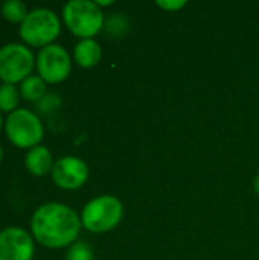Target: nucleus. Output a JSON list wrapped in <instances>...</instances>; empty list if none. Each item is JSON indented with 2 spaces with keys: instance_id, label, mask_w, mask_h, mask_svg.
Listing matches in <instances>:
<instances>
[{
  "instance_id": "nucleus-1",
  "label": "nucleus",
  "mask_w": 259,
  "mask_h": 260,
  "mask_svg": "<svg viewBox=\"0 0 259 260\" xmlns=\"http://www.w3.org/2000/svg\"><path fill=\"white\" fill-rule=\"evenodd\" d=\"M82 222L78 213L63 203L40 206L31 219L32 238L46 248H64L76 242Z\"/></svg>"
},
{
  "instance_id": "nucleus-2",
  "label": "nucleus",
  "mask_w": 259,
  "mask_h": 260,
  "mask_svg": "<svg viewBox=\"0 0 259 260\" xmlns=\"http://www.w3.org/2000/svg\"><path fill=\"white\" fill-rule=\"evenodd\" d=\"M61 32L58 15L49 8H34L20 24L18 34L26 46L46 47L53 44Z\"/></svg>"
},
{
  "instance_id": "nucleus-3",
  "label": "nucleus",
  "mask_w": 259,
  "mask_h": 260,
  "mask_svg": "<svg viewBox=\"0 0 259 260\" xmlns=\"http://www.w3.org/2000/svg\"><path fill=\"white\" fill-rule=\"evenodd\" d=\"M63 20L67 29L81 40L95 37L104 23L102 9L90 0H70L63 8Z\"/></svg>"
},
{
  "instance_id": "nucleus-4",
  "label": "nucleus",
  "mask_w": 259,
  "mask_h": 260,
  "mask_svg": "<svg viewBox=\"0 0 259 260\" xmlns=\"http://www.w3.org/2000/svg\"><path fill=\"white\" fill-rule=\"evenodd\" d=\"M5 133L8 140L20 149H32L44 137V128L40 117L26 108H18L5 119Z\"/></svg>"
},
{
  "instance_id": "nucleus-5",
  "label": "nucleus",
  "mask_w": 259,
  "mask_h": 260,
  "mask_svg": "<svg viewBox=\"0 0 259 260\" xmlns=\"http://www.w3.org/2000/svg\"><path fill=\"white\" fill-rule=\"evenodd\" d=\"M122 215L124 207L116 197L101 195L85 204L81 213V222L92 233H105L121 222Z\"/></svg>"
},
{
  "instance_id": "nucleus-6",
  "label": "nucleus",
  "mask_w": 259,
  "mask_h": 260,
  "mask_svg": "<svg viewBox=\"0 0 259 260\" xmlns=\"http://www.w3.org/2000/svg\"><path fill=\"white\" fill-rule=\"evenodd\" d=\"M35 56L26 44L8 43L0 47V79L5 84H20L32 75Z\"/></svg>"
},
{
  "instance_id": "nucleus-7",
  "label": "nucleus",
  "mask_w": 259,
  "mask_h": 260,
  "mask_svg": "<svg viewBox=\"0 0 259 260\" xmlns=\"http://www.w3.org/2000/svg\"><path fill=\"white\" fill-rule=\"evenodd\" d=\"M35 67L38 70V76L46 84H60L70 75L72 59L69 52L61 44H50L40 49Z\"/></svg>"
},
{
  "instance_id": "nucleus-8",
  "label": "nucleus",
  "mask_w": 259,
  "mask_h": 260,
  "mask_svg": "<svg viewBox=\"0 0 259 260\" xmlns=\"http://www.w3.org/2000/svg\"><path fill=\"white\" fill-rule=\"evenodd\" d=\"M34 238L21 227H6L0 232V260H32Z\"/></svg>"
},
{
  "instance_id": "nucleus-9",
  "label": "nucleus",
  "mask_w": 259,
  "mask_h": 260,
  "mask_svg": "<svg viewBox=\"0 0 259 260\" xmlns=\"http://www.w3.org/2000/svg\"><path fill=\"white\" fill-rule=\"evenodd\" d=\"M50 175L58 187L66 190H75L84 186V183L87 181L89 166L84 160L78 157L66 155L55 161Z\"/></svg>"
},
{
  "instance_id": "nucleus-10",
  "label": "nucleus",
  "mask_w": 259,
  "mask_h": 260,
  "mask_svg": "<svg viewBox=\"0 0 259 260\" xmlns=\"http://www.w3.org/2000/svg\"><path fill=\"white\" fill-rule=\"evenodd\" d=\"M53 165H55V161H53L52 152L43 145H38V146L29 149L26 154V158H24L26 169L29 171V174H32L35 177H44V175L50 174Z\"/></svg>"
},
{
  "instance_id": "nucleus-11",
  "label": "nucleus",
  "mask_w": 259,
  "mask_h": 260,
  "mask_svg": "<svg viewBox=\"0 0 259 260\" xmlns=\"http://www.w3.org/2000/svg\"><path fill=\"white\" fill-rule=\"evenodd\" d=\"M73 56L78 66L84 67V69H90L95 67L102 56V50L98 41H95L93 38L89 40H81L73 50Z\"/></svg>"
},
{
  "instance_id": "nucleus-12",
  "label": "nucleus",
  "mask_w": 259,
  "mask_h": 260,
  "mask_svg": "<svg viewBox=\"0 0 259 260\" xmlns=\"http://www.w3.org/2000/svg\"><path fill=\"white\" fill-rule=\"evenodd\" d=\"M18 90H20L21 99L29 101V102H38L47 93L46 82L38 75H31L24 81H21Z\"/></svg>"
},
{
  "instance_id": "nucleus-13",
  "label": "nucleus",
  "mask_w": 259,
  "mask_h": 260,
  "mask_svg": "<svg viewBox=\"0 0 259 260\" xmlns=\"http://www.w3.org/2000/svg\"><path fill=\"white\" fill-rule=\"evenodd\" d=\"M20 98H21V94H20V90L17 85L3 82L0 85V111L11 114L15 110H18Z\"/></svg>"
},
{
  "instance_id": "nucleus-14",
  "label": "nucleus",
  "mask_w": 259,
  "mask_h": 260,
  "mask_svg": "<svg viewBox=\"0 0 259 260\" xmlns=\"http://www.w3.org/2000/svg\"><path fill=\"white\" fill-rule=\"evenodd\" d=\"M2 17L11 23H23V20L27 15V6L26 3L20 2V0H8L2 5L0 8Z\"/></svg>"
},
{
  "instance_id": "nucleus-15",
  "label": "nucleus",
  "mask_w": 259,
  "mask_h": 260,
  "mask_svg": "<svg viewBox=\"0 0 259 260\" xmlns=\"http://www.w3.org/2000/svg\"><path fill=\"white\" fill-rule=\"evenodd\" d=\"M66 260H95L93 251L84 241H76L67 250Z\"/></svg>"
},
{
  "instance_id": "nucleus-16",
  "label": "nucleus",
  "mask_w": 259,
  "mask_h": 260,
  "mask_svg": "<svg viewBox=\"0 0 259 260\" xmlns=\"http://www.w3.org/2000/svg\"><path fill=\"white\" fill-rule=\"evenodd\" d=\"M61 104V99H60V94L56 93H46L38 102H37V108L40 113L43 114H49L52 111H55Z\"/></svg>"
},
{
  "instance_id": "nucleus-17",
  "label": "nucleus",
  "mask_w": 259,
  "mask_h": 260,
  "mask_svg": "<svg viewBox=\"0 0 259 260\" xmlns=\"http://www.w3.org/2000/svg\"><path fill=\"white\" fill-rule=\"evenodd\" d=\"M128 27V23L125 21V18L122 15H114L111 18H108V21L105 23V29L108 34L118 35V34H124Z\"/></svg>"
},
{
  "instance_id": "nucleus-18",
  "label": "nucleus",
  "mask_w": 259,
  "mask_h": 260,
  "mask_svg": "<svg viewBox=\"0 0 259 260\" xmlns=\"http://www.w3.org/2000/svg\"><path fill=\"white\" fill-rule=\"evenodd\" d=\"M185 5H186V2H157V6H160L166 11H177Z\"/></svg>"
},
{
  "instance_id": "nucleus-19",
  "label": "nucleus",
  "mask_w": 259,
  "mask_h": 260,
  "mask_svg": "<svg viewBox=\"0 0 259 260\" xmlns=\"http://www.w3.org/2000/svg\"><path fill=\"white\" fill-rule=\"evenodd\" d=\"M253 189H255V192L259 195V174L255 177V180H253Z\"/></svg>"
},
{
  "instance_id": "nucleus-20",
  "label": "nucleus",
  "mask_w": 259,
  "mask_h": 260,
  "mask_svg": "<svg viewBox=\"0 0 259 260\" xmlns=\"http://www.w3.org/2000/svg\"><path fill=\"white\" fill-rule=\"evenodd\" d=\"M2 128H5V120H3V117L0 114V131H2Z\"/></svg>"
},
{
  "instance_id": "nucleus-21",
  "label": "nucleus",
  "mask_w": 259,
  "mask_h": 260,
  "mask_svg": "<svg viewBox=\"0 0 259 260\" xmlns=\"http://www.w3.org/2000/svg\"><path fill=\"white\" fill-rule=\"evenodd\" d=\"M2 158H3V149H2V145H0V163H2Z\"/></svg>"
}]
</instances>
